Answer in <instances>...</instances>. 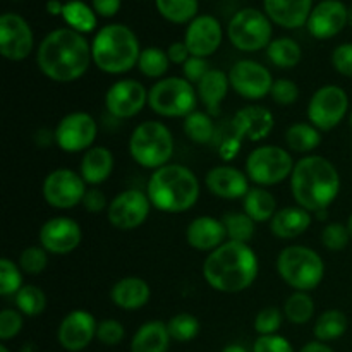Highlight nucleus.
Returning a JSON list of instances; mask_svg holds the SVG:
<instances>
[{"label": "nucleus", "instance_id": "obj_58", "mask_svg": "<svg viewBox=\"0 0 352 352\" xmlns=\"http://www.w3.org/2000/svg\"><path fill=\"white\" fill-rule=\"evenodd\" d=\"M222 352H248V349L241 344H229V346L223 347Z\"/></svg>", "mask_w": 352, "mask_h": 352}, {"label": "nucleus", "instance_id": "obj_6", "mask_svg": "<svg viewBox=\"0 0 352 352\" xmlns=\"http://www.w3.org/2000/svg\"><path fill=\"white\" fill-rule=\"evenodd\" d=\"M129 153L138 165L157 170L170 164L174 155V136L160 120H144L131 133Z\"/></svg>", "mask_w": 352, "mask_h": 352}, {"label": "nucleus", "instance_id": "obj_21", "mask_svg": "<svg viewBox=\"0 0 352 352\" xmlns=\"http://www.w3.org/2000/svg\"><path fill=\"white\" fill-rule=\"evenodd\" d=\"M223 40V31L219 19L210 14L196 16L188 24L184 34V43L188 45L192 57H210L220 48Z\"/></svg>", "mask_w": 352, "mask_h": 352}, {"label": "nucleus", "instance_id": "obj_14", "mask_svg": "<svg viewBox=\"0 0 352 352\" xmlns=\"http://www.w3.org/2000/svg\"><path fill=\"white\" fill-rule=\"evenodd\" d=\"M227 74H229L230 88L241 98L253 100V102L270 95L272 86L275 82L274 76L265 65L250 58L237 60Z\"/></svg>", "mask_w": 352, "mask_h": 352}, {"label": "nucleus", "instance_id": "obj_35", "mask_svg": "<svg viewBox=\"0 0 352 352\" xmlns=\"http://www.w3.org/2000/svg\"><path fill=\"white\" fill-rule=\"evenodd\" d=\"M62 17H64L65 24L71 30L78 31V33H91L96 28V12L93 7L88 3L81 2V0H69L64 3V10H62Z\"/></svg>", "mask_w": 352, "mask_h": 352}, {"label": "nucleus", "instance_id": "obj_57", "mask_svg": "<svg viewBox=\"0 0 352 352\" xmlns=\"http://www.w3.org/2000/svg\"><path fill=\"white\" fill-rule=\"evenodd\" d=\"M62 10H64V3H60L58 0H48L47 3V12L52 14V16H62Z\"/></svg>", "mask_w": 352, "mask_h": 352}, {"label": "nucleus", "instance_id": "obj_8", "mask_svg": "<svg viewBox=\"0 0 352 352\" xmlns=\"http://www.w3.org/2000/svg\"><path fill=\"white\" fill-rule=\"evenodd\" d=\"M198 100L195 85L179 76L158 79L148 89V107L157 116L167 117V119H177V117L186 119L189 113L196 110Z\"/></svg>", "mask_w": 352, "mask_h": 352}, {"label": "nucleus", "instance_id": "obj_61", "mask_svg": "<svg viewBox=\"0 0 352 352\" xmlns=\"http://www.w3.org/2000/svg\"><path fill=\"white\" fill-rule=\"evenodd\" d=\"M349 24L352 26V7L349 9Z\"/></svg>", "mask_w": 352, "mask_h": 352}, {"label": "nucleus", "instance_id": "obj_34", "mask_svg": "<svg viewBox=\"0 0 352 352\" xmlns=\"http://www.w3.org/2000/svg\"><path fill=\"white\" fill-rule=\"evenodd\" d=\"M347 330V316L340 309H327L316 318L313 333L320 342H332L340 339Z\"/></svg>", "mask_w": 352, "mask_h": 352}, {"label": "nucleus", "instance_id": "obj_30", "mask_svg": "<svg viewBox=\"0 0 352 352\" xmlns=\"http://www.w3.org/2000/svg\"><path fill=\"white\" fill-rule=\"evenodd\" d=\"M170 340L167 323L151 320L136 330L131 340V352H167Z\"/></svg>", "mask_w": 352, "mask_h": 352}, {"label": "nucleus", "instance_id": "obj_11", "mask_svg": "<svg viewBox=\"0 0 352 352\" xmlns=\"http://www.w3.org/2000/svg\"><path fill=\"white\" fill-rule=\"evenodd\" d=\"M349 110V96L337 85L322 86L313 93L308 103V120L322 133L339 126Z\"/></svg>", "mask_w": 352, "mask_h": 352}, {"label": "nucleus", "instance_id": "obj_47", "mask_svg": "<svg viewBox=\"0 0 352 352\" xmlns=\"http://www.w3.org/2000/svg\"><path fill=\"white\" fill-rule=\"evenodd\" d=\"M23 316L19 309L14 308H6L0 311V339L3 342L19 336L24 325Z\"/></svg>", "mask_w": 352, "mask_h": 352}, {"label": "nucleus", "instance_id": "obj_59", "mask_svg": "<svg viewBox=\"0 0 352 352\" xmlns=\"http://www.w3.org/2000/svg\"><path fill=\"white\" fill-rule=\"evenodd\" d=\"M347 229H349V234H351V239H352V213H351L349 220H347Z\"/></svg>", "mask_w": 352, "mask_h": 352}, {"label": "nucleus", "instance_id": "obj_16", "mask_svg": "<svg viewBox=\"0 0 352 352\" xmlns=\"http://www.w3.org/2000/svg\"><path fill=\"white\" fill-rule=\"evenodd\" d=\"M34 34L30 23L16 12L0 16V54L10 62H21L33 52Z\"/></svg>", "mask_w": 352, "mask_h": 352}, {"label": "nucleus", "instance_id": "obj_12", "mask_svg": "<svg viewBox=\"0 0 352 352\" xmlns=\"http://www.w3.org/2000/svg\"><path fill=\"white\" fill-rule=\"evenodd\" d=\"M86 191L85 179L71 168H55L45 177L41 186L43 199L57 210H71L81 205Z\"/></svg>", "mask_w": 352, "mask_h": 352}, {"label": "nucleus", "instance_id": "obj_41", "mask_svg": "<svg viewBox=\"0 0 352 352\" xmlns=\"http://www.w3.org/2000/svg\"><path fill=\"white\" fill-rule=\"evenodd\" d=\"M14 301H16V309H19L28 318L40 316L47 308V296L34 284H24L14 296Z\"/></svg>", "mask_w": 352, "mask_h": 352}, {"label": "nucleus", "instance_id": "obj_2", "mask_svg": "<svg viewBox=\"0 0 352 352\" xmlns=\"http://www.w3.org/2000/svg\"><path fill=\"white\" fill-rule=\"evenodd\" d=\"M260 274V261L250 244L226 241L206 256L203 278L217 292L237 294L254 284Z\"/></svg>", "mask_w": 352, "mask_h": 352}, {"label": "nucleus", "instance_id": "obj_53", "mask_svg": "<svg viewBox=\"0 0 352 352\" xmlns=\"http://www.w3.org/2000/svg\"><path fill=\"white\" fill-rule=\"evenodd\" d=\"M110 203L107 201V196L105 192L100 191L98 188H89L86 191L85 198H82V206L88 210L89 213H100L103 210L109 208Z\"/></svg>", "mask_w": 352, "mask_h": 352}, {"label": "nucleus", "instance_id": "obj_36", "mask_svg": "<svg viewBox=\"0 0 352 352\" xmlns=\"http://www.w3.org/2000/svg\"><path fill=\"white\" fill-rule=\"evenodd\" d=\"M315 301L308 292L294 291L284 302V316L294 325H305L315 316Z\"/></svg>", "mask_w": 352, "mask_h": 352}, {"label": "nucleus", "instance_id": "obj_4", "mask_svg": "<svg viewBox=\"0 0 352 352\" xmlns=\"http://www.w3.org/2000/svg\"><path fill=\"white\" fill-rule=\"evenodd\" d=\"M198 177L189 167L181 164H167L153 170L148 179L146 195L151 206L164 213H184L199 199Z\"/></svg>", "mask_w": 352, "mask_h": 352}, {"label": "nucleus", "instance_id": "obj_5", "mask_svg": "<svg viewBox=\"0 0 352 352\" xmlns=\"http://www.w3.org/2000/svg\"><path fill=\"white\" fill-rule=\"evenodd\" d=\"M140 55V40L126 24H107L100 28L91 41L93 64L105 74H126L136 67Z\"/></svg>", "mask_w": 352, "mask_h": 352}, {"label": "nucleus", "instance_id": "obj_17", "mask_svg": "<svg viewBox=\"0 0 352 352\" xmlns=\"http://www.w3.org/2000/svg\"><path fill=\"white\" fill-rule=\"evenodd\" d=\"M148 105V89L136 79H119L105 93V109L116 119H133Z\"/></svg>", "mask_w": 352, "mask_h": 352}, {"label": "nucleus", "instance_id": "obj_43", "mask_svg": "<svg viewBox=\"0 0 352 352\" xmlns=\"http://www.w3.org/2000/svg\"><path fill=\"white\" fill-rule=\"evenodd\" d=\"M24 285L23 270L17 263H14L10 258L0 260V296L9 298L16 296Z\"/></svg>", "mask_w": 352, "mask_h": 352}, {"label": "nucleus", "instance_id": "obj_33", "mask_svg": "<svg viewBox=\"0 0 352 352\" xmlns=\"http://www.w3.org/2000/svg\"><path fill=\"white\" fill-rule=\"evenodd\" d=\"M267 55L268 60L280 69H294L302 60V50L299 43L287 36L272 40L267 48Z\"/></svg>", "mask_w": 352, "mask_h": 352}, {"label": "nucleus", "instance_id": "obj_46", "mask_svg": "<svg viewBox=\"0 0 352 352\" xmlns=\"http://www.w3.org/2000/svg\"><path fill=\"white\" fill-rule=\"evenodd\" d=\"M351 241V234L347 226L339 222H332L322 230V244L329 251L346 250Z\"/></svg>", "mask_w": 352, "mask_h": 352}, {"label": "nucleus", "instance_id": "obj_1", "mask_svg": "<svg viewBox=\"0 0 352 352\" xmlns=\"http://www.w3.org/2000/svg\"><path fill=\"white\" fill-rule=\"evenodd\" d=\"M93 62L91 43L71 28H57L41 40L36 65L41 74L55 82H74L88 72Z\"/></svg>", "mask_w": 352, "mask_h": 352}, {"label": "nucleus", "instance_id": "obj_48", "mask_svg": "<svg viewBox=\"0 0 352 352\" xmlns=\"http://www.w3.org/2000/svg\"><path fill=\"white\" fill-rule=\"evenodd\" d=\"M270 96L277 105H282V107L294 105L299 98V86L296 85L292 79H287V78L275 79L274 86H272Z\"/></svg>", "mask_w": 352, "mask_h": 352}, {"label": "nucleus", "instance_id": "obj_24", "mask_svg": "<svg viewBox=\"0 0 352 352\" xmlns=\"http://www.w3.org/2000/svg\"><path fill=\"white\" fill-rule=\"evenodd\" d=\"M186 241L192 250L210 254L227 241L226 227L222 220L212 215L196 217L186 229Z\"/></svg>", "mask_w": 352, "mask_h": 352}, {"label": "nucleus", "instance_id": "obj_3", "mask_svg": "<svg viewBox=\"0 0 352 352\" xmlns=\"http://www.w3.org/2000/svg\"><path fill=\"white\" fill-rule=\"evenodd\" d=\"M291 191L296 205L309 213L329 210L340 192L339 170L322 155H305L294 165Z\"/></svg>", "mask_w": 352, "mask_h": 352}, {"label": "nucleus", "instance_id": "obj_39", "mask_svg": "<svg viewBox=\"0 0 352 352\" xmlns=\"http://www.w3.org/2000/svg\"><path fill=\"white\" fill-rule=\"evenodd\" d=\"M227 232V241L248 244L254 236L256 222L244 212H229L220 219Z\"/></svg>", "mask_w": 352, "mask_h": 352}, {"label": "nucleus", "instance_id": "obj_32", "mask_svg": "<svg viewBox=\"0 0 352 352\" xmlns=\"http://www.w3.org/2000/svg\"><path fill=\"white\" fill-rule=\"evenodd\" d=\"M285 143L296 153L311 155L322 144V131L309 122H296L285 131Z\"/></svg>", "mask_w": 352, "mask_h": 352}, {"label": "nucleus", "instance_id": "obj_49", "mask_svg": "<svg viewBox=\"0 0 352 352\" xmlns=\"http://www.w3.org/2000/svg\"><path fill=\"white\" fill-rule=\"evenodd\" d=\"M126 337V329H124L122 323L119 320L107 318L102 320L98 323V329H96V339L103 344V346H119L120 342Z\"/></svg>", "mask_w": 352, "mask_h": 352}, {"label": "nucleus", "instance_id": "obj_13", "mask_svg": "<svg viewBox=\"0 0 352 352\" xmlns=\"http://www.w3.org/2000/svg\"><path fill=\"white\" fill-rule=\"evenodd\" d=\"M55 143L65 153H79L95 146L98 124L88 112H71L55 127Z\"/></svg>", "mask_w": 352, "mask_h": 352}, {"label": "nucleus", "instance_id": "obj_62", "mask_svg": "<svg viewBox=\"0 0 352 352\" xmlns=\"http://www.w3.org/2000/svg\"><path fill=\"white\" fill-rule=\"evenodd\" d=\"M349 126H351V129H352V112H351V116H349Z\"/></svg>", "mask_w": 352, "mask_h": 352}, {"label": "nucleus", "instance_id": "obj_56", "mask_svg": "<svg viewBox=\"0 0 352 352\" xmlns=\"http://www.w3.org/2000/svg\"><path fill=\"white\" fill-rule=\"evenodd\" d=\"M299 352H333L330 346H327L325 342H320V340H315V342H308L305 347H302Z\"/></svg>", "mask_w": 352, "mask_h": 352}, {"label": "nucleus", "instance_id": "obj_27", "mask_svg": "<svg viewBox=\"0 0 352 352\" xmlns=\"http://www.w3.org/2000/svg\"><path fill=\"white\" fill-rule=\"evenodd\" d=\"M113 155L107 146H93L82 153L81 164H79V174L85 179L86 184L91 188L103 184L109 181L113 172Z\"/></svg>", "mask_w": 352, "mask_h": 352}, {"label": "nucleus", "instance_id": "obj_29", "mask_svg": "<svg viewBox=\"0 0 352 352\" xmlns=\"http://www.w3.org/2000/svg\"><path fill=\"white\" fill-rule=\"evenodd\" d=\"M229 89V74L220 71V69H210L208 74L196 85L199 102L206 107V112L212 117L220 113V107H222L223 100L227 98Z\"/></svg>", "mask_w": 352, "mask_h": 352}, {"label": "nucleus", "instance_id": "obj_45", "mask_svg": "<svg viewBox=\"0 0 352 352\" xmlns=\"http://www.w3.org/2000/svg\"><path fill=\"white\" fill-rule=\"evenodd\" d=\"M284 322V311L275 306L263 308L254 318V330L258 336H275Z\"/></svg>", "mask_w": 352, "mask_h": 352}, {"label": "nucleus", "instance_id": "obj_54", "mask_svg": "<svg viewBox=\"0 0 352 352\" xmlns=\"http://www.w3.org/2000/svg\"><path fill=\"white\" fill-rule=\"evenodd\" d=\"M167 55L170 64L184 65L186 62H188V58L191 57V52H189L188 45H186L184 41H174V43L167 48Z\"/></svg>", "mask_w": 352, "mask_h": 352}, {"label": "nucleus", "instance_id": "obj_25", "mask_svg": "<svg viewBox=\"0 0 352 352\" xmlns=\"http://www.w3.org/2000/svg\"><path fill=\"white\" fill-rule=\"evenodd\" d=\"M263 7L272 23L285 30H298L308 23L313 0H263Z\"/></svg>", "mask_w": 352, "mask_h": 352}, {"label": "nucleus", "instance_id": "obj_55", "mask_svg": "<svg viewBox=\"0 0 352 352\" xmlns=\"http://www.w3.org/2000/svg\"><path fill=\"white\" fill-rule=\"evenodd\" d=\"M122 0H91V7L95 9L96 16L113 17L120 10Z\"/></svg>", "mask_w": 352, "mask_h": 352}, {"label": "nucleus", "instance_id": "obj_7", "mask_svg": "<svg viewBox=\"0 0 352 352\" xmlns=\"http://www.w3.org/2000/svg\"><path fill=\"white\" fill-rule=\"evenodd\" d=\"M277 272L289 287L309 292L322 284L325 277V263L315 250L296 244L284 248L278 253Z\"/></svg>", "mask_w": 352, "mask_h": 352}, {"label": "nucleus", "instance_id": "obj_20", "mask_svg": "<svg viewBox=\"0 0 352 352\" xmlns=\"http://www.w3.org/2000/svg\"><path fill=\"white\" fill-rule=\"evenodd\" d=\"M349 24V9L340 0H322L313 7L306 23L309 34L316 40H330Z\"/></svg>", "mask_w": 352, "mask_h": 352}, {"label": "nucleus", "instance_id": "obj_19", "mask_svg": "<svg viewBox=\"0 0 352 352\" xmlns=\"http://www.w3.org/2000/svg\"><path fill=\"white\" fill-rule=\"evenodd\" d=\"M95 316L86 309H74L62 318L57 330L58 344L69 352H79L89 346L96 337Z\"/></svg>", "mask_w": 352, "mask_h": 352}, {"label": "nucleus", "instance_id": "obj_18", "mask_svg": "<svg viewBox=\"0 0 352 352\" xmlns=\"http://www.w3.org/2000/svg\"><path fill=\"white\" fill-rule=\"evenodd\" d=\"M38 239L40 246L48 253L64 256L78 250L82 241V229L76 220L69 217H54L41 226Z\"/></svg>", "mask_w": 352, "mask_h": 352}, {"label": "nucleus", "instance_id": "obj_23", "mask_svg": "<svg viewBox=\"0 0 352 352\" xmlns=\"http://www.w3.org/2000/svg\"><path fill=\"white\" fill-rule=\"evenodd\" d=\"M205 184L213 196L222 199H243L251 189L246 172L232 165H217L210 168Z\"/></svg>", "mask_w": 352, "mask_h": 352}, {"label": "nucleus", "instance_id": "obj_10", "mask_svg": "<svg viewBox=\"0 0 352 352\" xmlns=\"http://www.w3.org/2000/svg\"><path fill=\"white\" fill-rule=\"evenodd\" d=\"M272 34L274 26L270 17L254 7L237 10L227 26L230 43L241 52H260L268 48L272 43Z\"/></svg>", "mask_w": 352, "mask_h": 352}, {"label": "nucleus", "instance_id": "obj_50", "mask_svg": "<svg viewBox=\"0 0 352 352\" xmlns=\"http://www.w3.org/2000/svg\"><path fill=\"white\" fill-rule=\"evenodd\" d=\"M253 352H294V347L285 337L278 336H258L253 344Z\"/></svg>", "mask_w": 352, "mask_h": 352}, {"label": "nucleus", "instance_id": "obj_9", "mask_svg": "<svg viewBox=\"0 0 352 352\" xmlns=\"http://www.w3.org/2000/svg\"><path fill=\"white\" fill-rule=\"evenodd\" d=\"M296 162L289 150L275 144H261L251 150L246 158V174L251 182L261 188H270L291 179Z\"/></svg>", "mask_w": 352, "mask_h": 352}, {"label": "nucleus", "instance_id": "obj_22", "mask_svg": "<svg viewBox=\"0 0 352 352\" xmlns=\"http://www.w3.org/2000/svg\"><path fill=\"white\" fill-rule=\"evenodd\" d=\"M275 127V116L272 110L261 105H248L237 110L232 119V133L241 141H258L267 140Z\"/></svg>", "mask_w": 352, "mask_h": 352}, {"label": "nucleus", "instance_id": "obj_42", "mask_svg": "<svg viewBox=\"0 0 352 352\" xmlns=\"http://www.w3.org/2000/svg\"><path fill=\"white\" fill-rule=\"evenodd\" d=\"M170 339L175 342H189L196 339L199 333V322L191 313H179L172 316L167 323Z\"/></svg>", "mask_w": 352, "mask_h": 352}, {"label": "nucleus", "instance_id": "obj_26", "mask_svg": "<svg viewBox=\"0 0 352 352\" xmlns=\"http://www.w3.org/2000/svg\"><path fill=\"white\" fill-rule=\"evenodd\" d=\"M151 298V289L146 280L140 277H124L110 289V299L124 311H136L144 308Z\"/></svg>", "mask_w": 352, "mask_h": 352}, {"label": "nucleus", "instance_id": "obj_51", "mask_svg": "<svg viewBox=\"0 0 352 352\" xmlns=\"http://www.w3.org/2000/svg\"><path fill=\"white\" fill-rule=\"evenodd\" d=\"M332 65L340 76L352 78V43H342L333 48Z\"/></svg>", "mask_w": 352, "mask_h": 352}, {"label": "nucleus", "instance_id": "obj_52", "mask_svg": "<svg viewBox=\"0 0 352 352\" xmlns=\"http://www.w3.org/2000/svg\"><path fill=\"white\" fill-rule=\"evenodd\" d=\"M210 71V64L206 58L203 57H189L188 62L182 65V72H184V78L188 79L191 85H198Z\"/></svg>", "mask_w": 352, "mask_h": 352}, {"label": "nucleus", "instance_id": "obj_37", "mask_svg": "<svg viewBox=\"0 0 352 352\" xmlns=\"http://www.w3.org/2000/svg\"><path fill=\"white\" fill-rule=\"evenodd\" d=\"M184 134L191 141L198 144L210 143L215 136V124H213L212 116L208 112H201V110H195L189 113L182 124Z\"/></svg>", "mask_w": 352, "mask_h": 352}, {"label": "nucleus", "instance_id": "obj_15", "mask_svg": "<svg viewBox=\"0 0 352 352\" xmlns=\"http://www.w3.org/2000/svg\"><path fill=\"white\" fill-rule=\"evenodd\" d=\"M151 206L150 198L146 192L138 189H127L119 192L110 201L107 208V219L110 226L119 230H134L143 226L150 217Z\"/></svg>", "mask_w": 352, "mask_h": 352}, {"label": "nucleus", "instance_id": "obj_38", "mask_svg": "<svg viewBox=\"0 0 352 352\" xmlns=\"http://www.w3.org/2000/svg\"><path fill=\"white\" fill-rule=\"evenodd\" d=\"M162 17L174 24L191 23L198 14V0H155Z\"/></svg>", "mask_w": 352, "mask_h": 352}, {"label": "nucleus", "instance_id": "obj_28", "mask_svg": "<svg viewBox=\"0 0 352 352\" xmlns=\"http://www.w3.org/2000/svg\"><path fill=\"white\" fill-rule=\"evenodd\" d=\"M311 213L301 206H285L277 210L270 220V230L278 239H296L311 227Z\"/></svg>", "mask_w": 352, "mask_h": 352}, {"label": "nucleus", "instance_id": "obj_40", "mask_svg": "<svg viewBox=\"0 0 352 352\" xmlns=\"http://www.w3.org/2000/svg\"><path fill=\"white\" fill-rule=\"evenodd\" d=\"M168 60L167 52L162 50L158 47H148L141 50L140 60H138V69L143 76L150 79H164L168 71Z\"/></svg>", "mask_w": 352, "mask_h": 352}, {"label": "nucleus", "instance_id": "obj_31", "mask_svg": "<svg viewBox=\"0 0 352 352\" xmlns=\"http://www.w3.org/2000/svg\"><path fill=\"white\" fill-rule=\"evenodd\" d=\"M243 212L254 222H268L277 213V198L267 188H251L243 198Z\"/></svg>", "mask_w": 352, "mask_h": 352}, {"label": "nucleus", "instance_id": "obj_44", "mask_svg": "<svg viewBox=\"0 0 352 352\" xmlns=\"http://www.w3.org/2000/svg\"><path fill=\"white\" fill-rule=\"evenodd\" d=\"M48 265V251L41 246H30L21 251L19 267L23 274L26 275H40L43 274Z\"/></svg>", "mask_w": 352, "mask_h": 352}, {"label": "nucleus", "instance_id": "obj_60", "mask_svg": "<svg viewBox=\"0 0 352 352\" xmlns=\"http://www.w3.org/2000/svg\"><path fill=\"white\" fill-rule=\"evenodd\" d=\"M0 352H10L9 349H7V347L6 346H3V344H2V346H0Z\"/></svg>", "mask_w": 352, "mask_h": 352}]
</instances>
